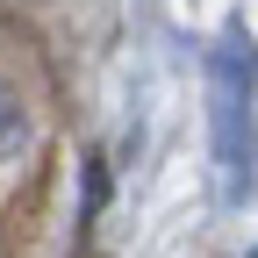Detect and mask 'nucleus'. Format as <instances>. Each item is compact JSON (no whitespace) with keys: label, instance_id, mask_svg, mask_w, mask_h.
<instances>
[{"label":"nucleus","instance_id":"obj_1","mask_svg":"<svg viewBox=\"0 0 258 258\" xmlns=\"http://www.w3.org/2000/svg\"><path fill=\"white\" fill-rule=\"evenodd\" d=\"M208 79H215V151H222V194H244V179H251V86H258V50L244 43V29H222Z\"/></svg>","mask_w":258,"mask_h":258}]
</instances>
